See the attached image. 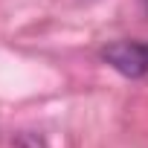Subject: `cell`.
Listing matches in <instances>:
<instances>
[{
  "instance_id": "cell-2",
  "label": "cell",
  "mask_w": 148,
  "mask_h": 148,
  "mask_svg": "<svg viewBox=\"0 0 148 148\" xmlns=\"http://www.w3.org/2000/svg\"><path fill=\"white\" fill-rule=\"evenodd\" d=\"M145 9H148V0H145Z\"/></svg>"
},
{
  "instance_id": "cell-1",
  "label": "cell",
  "mask_w": 148,
  "mask_h": 148,
  "mask_svg": "<svg viewBox=\"0 0 148 148\" xmlns=\"http://www.w3.org/2000/svg\"><path fill=\"white\" fill-rule=\"evenodd\" d=\"M102 58L128 79L148 76V44L145 41H116L102 49Z\"/></svg>"
}]
</instances>
